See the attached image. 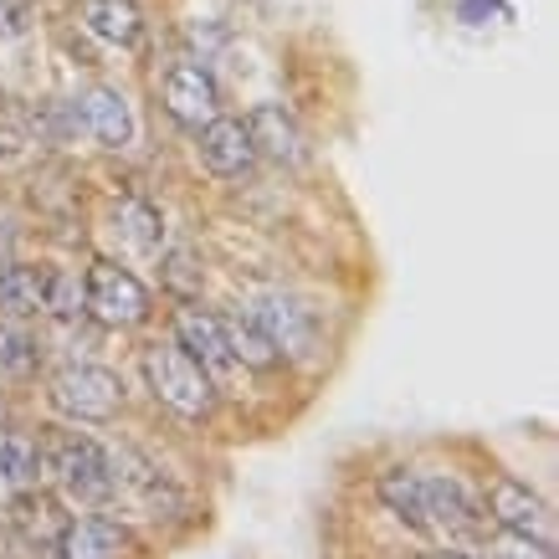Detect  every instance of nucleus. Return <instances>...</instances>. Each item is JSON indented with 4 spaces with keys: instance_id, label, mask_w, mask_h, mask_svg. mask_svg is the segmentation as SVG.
Returning a JSON list of instances; mask_svg holds the SVG:
<instances>
[{
    "instance_id": "2",
    "label": "nucleus",
    "mask_w": 559,
    "mask_h": 559,
    "mask_svg": "<svg viewBox=\"0 0 559 559\" xmlns=\"http://www.w3.org/2000/svg\"><path fill=\"white\" fill-rule=\"evenodd\" d=\"M51 406L72 421H114L123 406V380L103 365H72L51 380Z\"/></svg>"
},
{
    "instance_id": "21",
    "label": "nucleus",
    "mask_w": 559,
    "mask_h": 559,
    "mask_svg": "<svg viewBox=\"0 0 559 559\" xmlns=\"http://www.w3.org/2000/svg\"><path fill=\"white\" fill-rule=\"evenodd\" d=\"M41 308H51V313H62V319H78L87 308V293L78 277H68V272H57V277H47V298H41Z\"/></svg>"
},
{
    "instance_id": "7",
    "label": "nucleus",
    "mask_w": 559,
    "mask_h": 559,
    "mask_svg": "<svg viewBox=\"0 0 559 559\" xmlns=\"http://www.w3.org/2000/svg\"><path fill=\"white\" fill-rule=\"evenodd\" d=\"M488 519L492 524H503L509 534H524V539H539V544L549 539V509H544L524 483H513V477H498V483H492Z\"/></svg>"
},
{
    "instance_id": "5",
    "label": "nucleus",
    "mask_w": 559,
    "mask_h": 559,
    "mask_svg": "<svg viewBox=\"0 0 559 559\" xmlns=\"http://www.w3.org/2000/svg\"><path fill=\"white\" fill-rule=\"evenodd\" d=\"M165 108H170V119L186 123V129L211 123L221 114V93H216V83H211V72L190 68V62L170 68L165 72Z\"/></svg>"
},
{
    "instance_id": "26",
    "label": "nucleus",
    "mask_w": 559,
    "mask_h": 559,
    "mask_svg": "<svg viewBox=\"0 0 559 559\" xmlns=\"http://www.w3.org/2000/svg\"><path fill=\"white\" fill-rule=\"evenodd\" d=\"M0 401H5V395H0Z\"/></svg>"
},
{
    "instance_id": "18",
    "label": "nucleus",
    "mask_w": 559,
    "mask_h": 559,
    "mask_svg": "<svg viewBox=\"0 0 559 559\" xmlns=\"http://www.w3.org/2000/svg\"><path fill=\"white\" fill-rule=\"evenodd\" d=\"M41 473V452H36V441L26 431H0V477L5 483H36Z\"/></svg>"
},
{
    "instance_id": "20",
    "label": "nucleus",
    "mask_w": 559,
    "mask_h": 559,
    "mask_svg": "<svg viewBox=\"0 0 559 559\" xmlns=\"http://www.w3.org/2000/svg\"><path fill=\"white\" fill-rule=\"evenodd\" d=\"M36 340L26 334V329H16V323H0V370L11 374H32L36 370Z\"/></svg>"
},
{
    "instance_id": "13",
    "label": "nucleus",
    "mask_w": 559,
    "mask_h": 559,
    "mask_svg": "<svg viewBox=\"0 0 559 559\" xmlns=\"http://www.w3.org/2000/svg\"><path fill=\"white\" fill-rule=\"evenodd\" d=\"M123 549V528L108 519H72L57 534V559H114Z\"/></svg>"
},
{
    "instance_id": "6",
    "label": "nucleus",
    "mask_w": 559,
    "mask_h": 559,
    "mask_svg": "<svg viewBox=\"0 0 559 559\" xmlns=\"http://www.w3.org/2000/svg\"><path fill=\"white\" fill-rule=\"evenodd\" d=\"M201 159H205V170L221 175V180H241V175H252L257 150H252L247 123L221 119V114L211 123H201Z\"/></svg>"
},
{
    "instance_id": "15",
    "label": "nucleus",
    "mask_w": 559,
    "mask_h": 559,
    "mask_svg": "<svg viewBox=\"0 0 559 559\" xmlns=\"http://www.w3.org/2000/svg\"><path fill=\"white\" fill-rule=\"evenodd\" d=\"M87 32L108 41V47H134L139 32H144V16H139L134 0H93L87 5Z\"/></svg>"
},
{
    "instance_id": "10",
    "label": "nucleus",
    "mask_w": 559,
    "mask_h": 559,
    "mask_svg": "<svg viewBox=\"0 0 559 559\" xmlns=\"http://www.w3.org/2000/svg\"><path fill=\"white\" fill-rule=\"evenodd\" d=\"M57 477H62L68 492H78V498H103V492H114L108 457H103L93 441H78V437L57 447Z\"/></svg>"
},
{
    "instance_id": "16",
    "label": "nucleus",
    "mask_w": 559,
    "mask_h": 559,
    "mask_svg": "<svg viewBox=\"0 0 559 559\" xmlns=\"http://www.w3.org/2000/svg\"><path fill=\"white\" fill-rule=\"evenodd\" d=\"M41 298H47V277H41L36 267H5L0 272V308H5V313L26 319V313L41 308Z\"/></svg>"
},
{
    "instance_id": "9",
    "label": "nucleus",
    "mask_w": 559,
    "mask_h": 559,
    "mask_svg": "<svg viewBox=\"0 0 559 559\" xmlns=\"http://www.w3.org/2000/svg\"><path fill=\"white\" fill-rule=\"evenodd\" d=\"M247 134H252V150L267 154V159H283V165L304 159V134H298L293 114H283L277 103H257L247 114Z\"/></svg>"
},
{
    "instance_id": "1",
    "label": "nucleus",
    "mask_w": 559,
    "mask_h": 559,
    "mask_svg": "<svg viewBox=\"0 0 559 559\" xmlns=\"http://www.w3.org/2000/svg\"><path fill=\"white\" fill-rule=\"evenodd\" d=\"M144 374H150V390L154 401H165L175 416H186V421H201L211 416L216 406V380L195 365V359L180 349V344H154L150 355H144Z\"/></svg>"
},
{
    "instance_id": "14",
    "label": "nucleus",
    "mask_w": 559,
    "mask_h": 559,
    "mask_svg": "<svg viewBox=\"0 0 559 559\" xmlns=\"http://www.w3.org/2000/svg\"><path fill=\"white\" fill-rule=\"evenodd\" d=\"M216 323H221V340H226V349H231V359H237L241 370L267 374V370H277V365H283L277 344H272L252 319H216Z\"/></svg>"
},
{
    "instance_id": "25",
    "label": "nucleus",
    "mask_w": 559,
    "mask_h": 559,
    "mask_svg": "<svg viewBox=\"0 0 559 559\" xmlns=\"http://www.w3.org/2000/svg\"><path fill=\"white\" fill-rule=\"evenodd\" d=\"M426 559H473V555H426Z\"/></svg>"
},
{
    "instance_id": "8",
    "label": "nucleus",
    "mask_w": 559,
    "mask_h": 559,
    "mask_svg": "<svg viewBox=\"0 0 559 559\" xmlns=\"http://www.w3.org/2000/svg\"><path fill=\"white\" fill-rule=\"evenodd\" d=\"M175 340H180V349H186L195 365H201L211 380H226V374L237 370V359H231V349H226V340H221V323L211 319V313H195V308H186L180 319H175Z\"/></svg>"
},
{
    "instance_id": "17",
    "label": "nucleus",
    "mask_w": 559,
    "mask_h": 559,
    "mask_svg": "<svg viewBox=\"0 0 559 559\" xmlns=\"http://www.w3.org/2000/svg\"><path fill=\"white\" fill-rule=\"evenodd\" d=\"M380 498L390 503L395 519H406L411 528H426V509H421V477L406 473V467H390L380 477Z\"/></svg>"
},
{
    "instance_id": "12",
    "label": "nucleus",
    "mask_w": 559,
    "mask_h": 559,
    "mask_svg": "<svg viewBox=\"0 0 559 559\" xmlns=\"http://www.w3.org/2000/svg\"><path fill=\"white\" fill-rule=\"evenodd\" d=\"M83 123L108 150H123V144L134 139V114H129V103H123L119 87H93L83 98Z\"/></svg>"
},
{
    "instance_id": "22",
    "label": "nucleus",
    "mask_w": 559,
    "mask_h": 559,
    "mask_svg": "<svg viewBox=\"0 0 559 559\" xmlns=\"http://www.w3.org/2000/svg\"><path fill=\"white\" fill-rule=\"evenodd\" d=\"M165 283H170L180 298H190V293L201 288V267H195V257H190V252H175L170 267H165Z\"/></svg>"
},
{
    "instance_id": "19",
    "label": "nucleus",
    "mask_w": 559,
    "mask_h": 559,
    "mask_svg": "<svg viewBox=\"0 0 559 559\" xmlns=\"http://www.w3.org/2000/svg\"><path fill=\"white\" fill-rule=\"evenodd\" d=\"M119 226H123V237H129V247H134V252H154V247H159V237H165L159 211H150V205H139V201H129L119 211Z\"/></svg>"
},
{
    "instance_id": "24",
    "label": "nucleus",
    "mask_w": 559,
    "mask_h": 559,
    "mask_svg": "<svg viewBox=\"0 0 559 559\" xmlns=\"http://www.w3.org/2000/svg\"><path fill=\"white\" fill-rule=\"evenodd\" d=\"M26 26H32L26 0H0V36H5V41H16V36H26Z\"/></svg>"
},
{
    "instance_id": "11",
    "label": "nucleus",
    "mask_w": 559,
    "mask_h": 559,
    "mask_svg": "<svg viewBox=\"0 0 559 559\" xmlns=\"http://www.w3.org/2000/svg\"><path fill=\"white\" fill-rule=\"evenodd\" d=\"M421 509H426V524L452 528V534L457 528H477V519H483L457 477H421Z\"/></svg>"
},
{
    "instance_id": "4",
    "label": "nucleus",
    "mask_w": 559,
    "mask_h": 559,
    "mask_svg": "<svg viewBox=\"0 0 559 559\" xmlns=\"http://www.w3.org/2000/svg\"><path fill=\"white\" fill-rule=\"evenodd\" d=\"M252 323L277 344V355H308L313 340H319V323H313V308H304L288 293H262L252 308Z\"/></svg>"
},
{
    "instance_id": "23",
    "label": "nucleus",
    "mask_w": 559,
    "mask_h": 559,
    "mask_svg": "<svg viewBox=\"0 0 559 559\" xmlns=\"http://www.w3.org/2000/svg\"><path fill=\"white\" fill-rule=\"evenodd\" d=\"M492 559H549V544L524 539V534H503L492 544Z\"/></svg>"
},
{
    "instance_id": "3",
    "label": "nucleus",
    "mask_w": 559,
    "mask_h": 559,
    "mask_svg": "<svg viewBox=\"0 0 559 559\" xmlns=\"http://www.w3.org/2000/svg\"><path fill=\"white\" fill-rule=\"evenodd\" d=\"M83 293H87V313L108 323V329H134V323L150 319V288L139 283L134 272L114 267V262H98Z\"/></svg>"
}]
</instances>
